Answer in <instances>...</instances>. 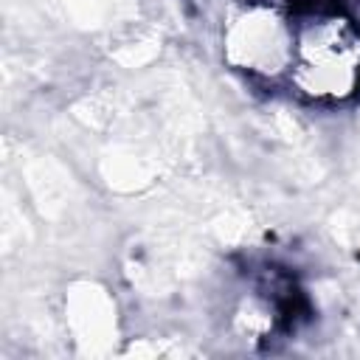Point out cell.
I'll return each instance as SVG.
<instances>
[{"mask_svg": "<svg viewBox=\"0 0 360 360\" xmlns=\"http://www.w3.org/2000/svg\"><path fill=\"white\" fill-rule=\"evenodd\" d=\"M295 17L281 0H236L222 22V56L250 82H287Z\"/></svg>", "mask_w": 360, "mask_h": 360, "instance_id": "cell-2", "label": "cell"}, {"mask_svg": "<svg viewBox=\"0 0 360 360\" xmlns=\"http://www.w3.org/2000/svg\"><path fill=\"white\" fill-rule=\"evenodd\" d=\"M287 84L307 101L335 107L360 93V22L338 3L295 8Z\"/></svg>", "mask_w": 360, "mask_h": 360, "instance_id": "cell-1", "label": "cell"}]
</instances>
